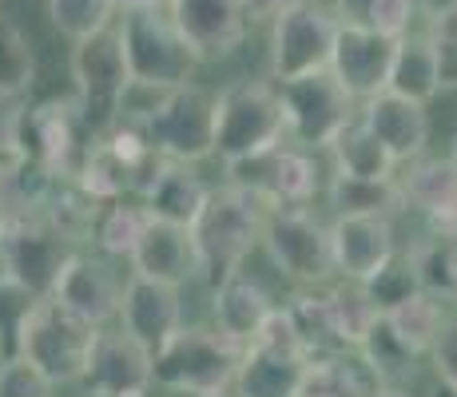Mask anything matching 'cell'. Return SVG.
Masks as SVG:
<instances>
[{
    "instance_id": "43",
    "label": "cell",
    "mask_w": 457,
    "mask_h": 397,
    "mask_svg": "<svg viewBox=\"0 0 457 397\" xmlns=\"http://www.w3.org/2000/svg\"><path fill=\"white\" fill-rule=\"evenodd\" d=\"M298 0H243V12L251 24H275L287 8H295Z\"/></svg>"
},
{
    "instance_id": "50",
    "label": "cell",
    "mask_w": 457,
    "mask_h": 397,
    "mask_svg": "<svg viewBox=\"0 0 457 397\" xmlns=\"http://www.w3.org/2000/svg\"><path fill=\"white\" fill-rule=\"evenodd\" d=\"M4 223H8V215H4V207H0V238H4Z\"/></svg>"
},
{
    "instance_id": "8",
    "label": "cell",
    "mask_w": 457,
    "mask_h": 397,
    "mask_svg": "<svg viewBox=\"0 0 457 397\" xmlns=\"http://www.w3.org/2000/svg\"><path fill=\"white\" fill-rule=\"evenodd\" d=\"M262 251L283 278L298 286H327L334 270L330 227L311 207H270L262 227Z\"/></svg>"
},
{
    "instance_id": "13",
    "label": "cell",
    "mask_w": 457,
    "mask_h": 397,
    "mask_svg": "<svg viewBox=\"0 0 457 397\" xmlns=\"http://www.w3.org/2000/svg\"><path fill=\"white\" fill-rule=\"evenodd\" d=\"M227 183H239L267 207H311L319 195V163L306 147L278 144L270 152L227 163Z\"/></svg>"
},
{
    "instance_id": "15",
    "label": "cell",
    "mask_w": 457,
    "mask_h": 397,
    "mask_svg": "<svg viewBox=\"0 0 457 397\" xmlns=\"http://www.w3.org/2000/svg\"><path fill=\"white\" fill-rule=\"evenodd\" d=\"M124 286H128V278H120L108 259L72 251V259L64 262L56 286H52V298H56L64 310H72L76 318H84L87 326L100 330V326L120 322Z\"/></svg>"
},
{
    "instance_id": "17",
    "label": "cell",
    "mask_w": 457,
    "mask_h": 397,
    "mask_svg": "<svg viewBox=\"0 0 457 397\" xmlns=\"http://www.w3.org/2000/svg\"><path fill=\"white\" fill-rule=\"evenodd\" d=\"M120 326L147 350H163L183 330V294L179 286L160 278L128 275L124 302H120Z\"/></svg>"
},
{
    "instance_id": "37",
    "label": "cell",
    "mask_w": 457,
    "mask_h": 397,
    "mask_svg": "<svg viewBox=\"0 0 457 397\" xmlns=\"http://www.w3.org/2000/svg\"><path fill=\"white\" fill-rule=\"evenodd\" d=\"M362 290L370 294V302L378 310H394L398 302L414 298L421 290V275H418V262H414V251H394V259L386 262L378 275H370L362 282Z\"/></svg>"
},
{
    "instance_id": "24",
    "label": "cell",
    "mask_w": 457,
    "mask_h": 397,
    "mask_svg": "<svg viewBox=\"0 0 457 397\" xmlns=\"http://www.w3.org/2000/svg\"><path fill=\"white\" fill-rule=\"evenodd\" d=\"M398 179H402L406 207L421 211L434 231L457 235V163L450 155H437V159L421 155Z\"/></svg>"
},
{
    "instance_id": "14",
    "label": "cell",
    "mask_w": 457,
    "mask_h": 397,
    "mask_svg": "<svg viewBox=\"0 0 457 397\" xmlns=\"http://www.w3.org/2000/svg\"><path fill=\"white\" fill-rule=\"evenodd\" d=\"M155 354L136 342L124 326H100L87 358V397H152Z\"/></svg>"
},
{
    "instance_id": "2",
    "label": "cell",
    "mask_w": 457,
    "mask_h": 397,
    "mask_svg": "<svg viewBox=\"0 0 457 397\" xmlns=\"http://www.w3.org/2000/svg\"><path fill=\"white\" fill-rule=\"evenodd\" d=\"M247 346L223 334L215 322L211 326H187L155 350V390L183 393V397H204L215 390H231L235 374L243 366Z\"/></svg>"
},
{
    "instance_id": "26",
    "label": "cell",
    "mask_w": 457,
    "mask_h": 397,
    "mask_svg": "<svg viewBox=\"0 0 457 397\" xmlns=\"http://www.w3.org/2000/svg\"><path fill=\"white\" fill-rule=\"evenodd\" d=\"M378 390L382 377L362 358V350H334L311 358L303 382V397H374Z\"/></svg>"
},
{
    "instance_id": "20",
    "label": "cell",
    "mask_w": 457,
    "mask_h": 397,
    "mask_svg": "<svg viewBox=\"0 0 457 397\" xmlns=\"http://www.w3.org/2000/svg\"><path fill=\"white\" fill-rule=\"evenodd\" d=\"M358 116L366 120V128L382 139L386 147L394 152L398 163H414V159L426 155L429 147V112L426 103L410 100V95L398 92H378L370 100L358 103Z\"/></svg>"
},
{
    "instance_id": "45",
    "label": "cell",
    "mask_w": 457,
    "mask_h": 397,
    "mask_svg": "<svg viewBox=\"0 0 457 397\" xmlns=\"http://www.w3.org/2000/svg\"><path fill=\"white\" fill-rule=\"evenodd\" d=\"M147 8H167V0H120V12H147Z\"/></svg>"
},
{
    "instance_id": "19",
    "label": "cell",
    "mask_w": 457,
    "mask_h": 397,
    "mask_svg": "<svg viewBox=\"0 0 457 397\" xmlns=\"http://www.w3.org/2000/svg\"><path fill=\"white\" fill-rule=\"evenodd\" d=\"M167 12L204 60L231 56L251 24L243 0H167Z\"/></svg>"
},
{
    "instance_id": "30",
    "label": "cell",
    "mask_w": 457,
    "mask_h": 397,
    "mask_svg": "<svg viewBox=\"0 0 457 397\" xmlns=\"http://www.w3.org/2000/svg\"><path fill=\"white\" fill-rule=\"evenodd\" d=\"M445 302L442 298H434L429 290H418L414 298H406V302H398L394 310L382 314V322L394 330V338L402 342V346L410 350L414 358H426L429 346H434V338L442 334L445 326Z\"/></svg>"
},
{
    "instance_id": "21",
    "label": "cell",
    "mask_w": 457,
    "mask_h": 397,
    "mask_svg": "<svg viewBox=\"0 0 457 397\" xmlns=\"http://www.w3.org/2000/svg\"><path fill=\"white\" fill-rule=\"evenodd\" d=\"M128 262H131V275L160 278V282H171V286H183L187 278H199V254H195L191 227L167 223V219H155V215Z\"/></svg>"
},
{
    "instance_id": "4",
    "label": "cell",
    "mask_w": 457,
    "mask_h": 397,
    "mask_svg": "<svg viewBox=\"0 0 457 397\" xmlns=\"http://www.w3.org/2000/svg\"><path fill=\"white\" fill-rule=\"evenodd\" d=\"M136 128H144L147 144L163 159H179V163L211 159L219 128V95L199 87L195 79L183 87H167V92H160L155 108L147 112V120H139Z\"/></svg>"
},
{
    "instance_id": "35",
    "label": "cell",
    "mask_w": 457,
    "mask_h": 397,
    "mask_svg": "<svg viewBox=\"0 0 457 397\" xmlns=\"http://www.w3.org/2000/svg\"><path fill=\"white\" fill-rule=\"evenodd\" d=\"M414 262L421 275V290L442 302H457V235L434 231L426 243L414 246Z\"/></svg>"
},
{
    "instance_id": "38",
    "label": "cell",
    "mask_w": 457,
    "mask_h": 397,
    "mask_svg": "<svg viewBox=\"0 0 457 397\" xmlns=\"http://www.w3.org/2000/svg\"><path fill=\"white\" fill-rule=\"evenodd\" d=\"M0 397H56V382L24 354L0 361Z\"/></svg>"
},
{
    "instance_id": "44",
    "label": "cell",
    "mask_w": 457,
    "mask_h": 397,
    "mask_svg": "<svg viewBox=\"0 0 457 397\" xmlns=\"http://www.w3.org/2000/svg\"><path fill=\"white\" fill-rule=\"evenodd\" d=\"M374 0H334V12H338L342 24H366L370 21Z\"/></svg>"
},
{
    "instance_id": "47",
    "label": "cell",
    "mask_w": 457,
    "mask_h": 397,
    "mask_svg": "<svg viewBox=\"0 0 457 397\" xmlns=\"http://www.w3.org/2000/svg\"><path fill=\"white\" fill-rule=\"evenodd\" d=\"M374 397H410V393L402 390V385H382V390H378Z\"/></svg>"
},
{
    "instance_id": "16",
    "label": "cell",
    "mask_w": 457,
    "mask_h": 397,
    "mask_svg": "<svg viewBox=\"0 0 457 397\" xmlns=\"http://www.w3.org/2000/svg\"><path fill=\"white\" fill-rule=\"evenodd\" d=\"M394 52H398V40L386 37V32L366 29V24H342L338 40H334L330 72L342 79V87H346L358 103H362V100H370V95L390 87Z\"/></svg>"
},
{
    "instance_id": "12",
    "label": "cell",
    "mask_w": 457,
    "mask_h": 397,
    "mask_svg": "<svg viewBox=\"0 0 457 397\" xmlns=\"http://www.w3.org/2000/svg\"><path fill=\"white\" fill-rule=\"evenodd\" d=\"M84 116L76 100H44L32 108H21L16 116V159H29V163L44 167L56 179L80 171L84 147L80 144Z\"/></svg>"
},
{
    "instance_id": "49",
    "label": "cell",
    "mask_w": 457,
    "mask_h": 397,
    "mask_svg": "<svg viewBox=\"0 0 457 397\" xmlns=\"http://www.w3.org/2000/svg\"><path fill=\"white\" fill-rule=\"evenodd\" d=\"M204 397H239L235 390H215V393H204Z\"/></svg>"
},
{
    "instance_id": "7",
    "label": "cell",
    "mask_w": 457,
    "mask_h": 397,
    "mask_svg": "<svg viewBox=\"0 0 457 397\" xmlns=\"http://www.w3.org/2000/svg\"><path fill=\"white\" fill-rule=\"evenodd\" d=\"M120 37H124L131 79H136V84H147V87H160V92L191 84V79H195V68L204 64L195 44L183 37L179 24H175L171 12H163V8L124 12Z\"/></svg>"
},
{
    "instance_id": "9",
    "label": "cell",
    "mask_w": 457,
    "mask_h": 397,
    "mask_svg": "<svg viewBox=\"0 0 457 397\" xmlns=\"http://www.w3.org/2000/svg\"><path fill=\"white\" fill-rule=\"evenodd\" d=\"M76 243L52 223L44 211H24L8 215L4 238H0V275L21 282L37 298L52 294L64 262L72 259Z\"/></svg>"
},
{
    "instance_id": "31",
    "label": "cell",
    "mask_w": 457,
    "mask_h": 397,
    "mask_svg": "<svg viewBox=\"0 0 457 397\" xmlns=\"http://www.w3.org/2000/svg\"><path fill=\"white\" fill-rule=\"evenodd\" d=\"M147 223H152V211L144 203H131V199H112L104 203L100 219H96V235L92 243L100 246L108 259H131V251L139 246Z\"/></svg>"
},
{
    "instance_id": "25",
    "label": "cell",
    "mask_w": 457,
    "mask_h": 397,
    "mask_svg": "<svg viewBox=\"0 0 457 397\" xmlns=\"http://www.w3.org/2000/svg\"><path fill=\"white\" fill-rule=\"evenodd\" d=\"M306 366H311V358L295 354V350L247 346L231 390L239 397H303Z\"/></svg>"
},
{
    "instance_id": "23",
    "label": "cell",
    "mask_w": 457,
    "mask_h": 397,
    "mask_svg": "<svg viewBox=\"0 0 457 397\" xmlns=\"http://www.w3.org/2000/svg\"><path fill=\"white\" fill-rule=\"evenodd\" d=\"M275 298L259 286L254 278L239 275L223 278L219 286H211V322L219 326L223 334H231L235 342L243 346H254L259 334L267 330V322L275 318Z\"/></svg>"
},
{
    "instance_id": "3",
    "label": "cell",
    "mask_w": 457,
    "mask_h": 397,
    "mask_svg": "<svg viewBox=\"0 0 457 397\" xmlns=\"http://www.w3.org/2000/svg\"><path fill=\"white\" fill-rule=\"evenodd\" d=\"M278 144H291V123L278 84L267 79H239L227 92H219V128H215V159L239 163L247 155L270 152Z\"/></svg>"
},
{
    "instance_id": "36",
    "label": "cell",
    "mask_w": 457,
    "mask_h": 397,
    "mask_svg": "<svg viewBox=\"0 0 457 397\" xmlns=\"http://www.w3.org/2000/svg\"><path fill=\"white\" fill-rule=\"evenodd\" d=\"M120 0H48V21L64 40L80 44L112 29Z\"/></svg>"
},
{
    "instance_id": "33",
    "label": "cell",
    "mask_w": 457,
    "mask_h": 397,
    "mask_svg": "<svg viewBox=\"0 0 457 397\" xmlns=\"http://www.w3.org/2000/svg\"><path fill=\"white\" fill-rule=\"evenodd\" d=\"M37 84V52L29 32L0 12V100H21Z\"/></svg>"
},
{
    "instance_id": "22",
    "label": "cell",
    "mask_w": 457,
    "mask_h": 397,
    "mask_svg": "<svg viewBox=\"0 0 457 397\" xmlns=\"http://www.w3.org/2000/svg\"><path fill=\"white\" fill-rule=\"evenodd\" d=\"M139 203L152 211L155 219H167V223L191 227L199 215H204L211 187L191 171V163H179V159H160V163L147 171L144 187H139Z\"/></svg>"
},
{
    "instance_id": "40",
    "label": "cell",
    "mask_w": 457,
    "mask_h": 397,
    "mask_svg": "<svg viewBox=\"0 0 457 397\" xmlns=\"http://www.w3.org/2000/svg\"><path fill=\"white\" fill-rule=\"evenodd\" d=\"M426 37L442 56V87H457V0L429 16Z\"/></svg>"
},
{
    "instance_id": "46",
    "label": "cell",
    "mask_w": 457,
    "mask_h": 397,
    "mask_svg": "<svg viewBox=\"0 0 457 397\" xmlns=\"http://www.w3.org/2000/svg\"><path fill=\"white\" fill-rule=\"evenodd\" d=\"M445 4H453V0H418V8H426V16H434L437 8H445Z\"/></svg>"
},
{
    "instance_id": "18",
    "label": "cell",
    "mask_w": 457,
    "mask_h": 397,
    "mask_svg": "<svg viewBox=\"0 0 457 397\" xmlns=\"http://www.w3.org/2000/svg\"><path fill=\"white\" fill-rule=\"evenodd\" d=\"M334 270L346 282H366L386 267L398 251L394 219L386 215H334L330 223Z\"/></svg>"
},
{
    "instance_id": "5",
    "label": "cell",
    "mask_w": 457,
    "mask_h": 397,
    "mask_svg": "<svg viewBox=\"0 0 457 397\" xmlns=\"http://www.w3.org/2000/svg\"><path fill=\"white\" fill-rule=\"evenodd\" d=\"M72 79H76V103H80L87 136H108L120 120L124 95L136 84L120 29H108L100 37L72 44Z\"/></svg>"
},
{
    "instance_id": "51",
    "label": "cell",
    "mask_w": 457,
    "mask_h": 397,
    "mask_svg": "<svg viewBox=\"0 0 457 397\" xmlns=\"http://www.w3.org/2000/svg\"><path fill=\"white\" fill-rule=\"evenodd\" d=\"M450 159H453V163H457V136H453V144H450Z\"/></svg>"
},
{
    "instance_id": "27",
    "label": "cell",
    "mask_w": 457,
    "mask_h": 397,
    "mask_svg": "<svg viewBox=\"0 0 457 397\" xmlns=\"http://www.w3.org/2000/svg\"><path fill=\"white\" fill-rule=\"evenodd\" d=\"M334 159L338 175H354V179H398V159L394 152L366 128L362 116H354L346 128L334 136V144L327 147Z\"/></svg>"
},
{
    "instance_id": "11",
    "label": "cell",
    "mask_w": 457,
    "mask_h": 397,
    "mask_svg": "<svg viewBox=\"0 0 457 397\" xmlns=\"http://www.w3.org/2000/svg\"><path fill=\"white\" fill-rule=\"evenodd\" d=\"M338 29H342L338 12H330L319 0H298L295 8H287V12L270 24V52H267L270 79L283 84V79L330 68Z\"/></svg>"
},
{
    "instance_id": "48",
    "label": "cell",
    "mask_w": 457,
    "mask_h": 397,
    "mask_svg": "<svg viewBox=\"0 0 457 397\" xmlns=\"http://www.w3.org/2000/svg\"><path fill=\"white\" fill-rule=\"evenodd\" d=\"M434 397H457V390H453V385H442V382H437V390H434Z\"/></svg>"
},
{
    "instance_id": "39",
    "label": "cell",
    "mask_w": 457,
    "mask_h": 397,
    "mask_svg": "<svg viewBox=\"0 0 457 397\" xmlns=\"http://www.w3.org/2000/svg\"><path fill=\"white\" fill-rule=\"evenodd\" d=\"M37 302L32 290H24L21 282L0 275V361L16 354V338H21V322L29 314V306Z\"/></svg>"
},
{
    "instance_id": "42",
    "label": "cell",
    "mask_w": 457,
    "mask_h": 397,
    "mask_svg": "<svg viewBox=\"0 0 457 397\" xmlns=\"http://www.w3.org/2000/svg\"><path fill=\"white\" fill-rule=\"evenodd\" d=\"M429 361H434L437 382L457 390V314L445 318L442 334H437L434 346H429Z\"/></svg>"
},
{
    "instance_id": "6",
    "label": "cell",
    "mask_w": 457,
    "mask_h": 397,
    "mask_svg": "<svg viewBox=\"0 0 457 397\" xmlns=\"http://www.w3.org/2000/svg\"><path fill=\"white\" fill-rule=\"evenodd\" d=\"M92 342H96V326H87L84 318L64 310L52 294H44L24 314L16 354L37 361L56 385H72V382H84Z\"/></svg>"
},
{
    "instance_id": "34",
    "label": "cell",
    "mask_w": 457,
    "mask_h": 397,
    "mask_svg": "<svg viewBox=\"0 0 457 397\" xmlns=\"http://www.w3.org/2000/svg\"><path fill=\"white\" fill-rule=\"evenodd\" d=\"M330 314H334V330H338L342 346L346 350H358L366 338H370V330L378 326V318L382 310L370 302V294L362 290V282H346L342 278V286H330Z\"/></svg>"
},
{
    "instance_id": "29",
    "label": "cell",
    "mask_w": 457,
    "mask_h": 397,
    "mask_svg": "<svg viewBox=\"0 0 457 397\" xmlns=\"http://www.w3.org/2000/svg\"><path fill=\"white\" fill-rule=\"evenodd\" d=\"M327 199L334 215H386L394 219L406 211V195H402V179H354V175H330Z\"/></svg>"
},
{
    "instance_id": "10",
    "label": "cell",
    "mask_w": 457,
    "mask_h": 397,
    "mask_svg": "<svg viewBox=\"0 0 457 397\" xmlns=\"http://www.w3.org/2000/svg\"><path fill=\"white\" fill-rule=\"evenodd\" d=\"M278 95H283L287 123H291V144L306 152H327L334 136L358 116V100L342 87V79L330 68L283 79Z\"/></svg>"
},
{
    "instance_id": "1",
    "label": "cell",
    "mask_w": 457,
    "mask_h": 397,
    "mask_svg": "<svg viewBox=\"0 0 457 397\" xmlns=\"http://www.w3.org/2000/svg\"><path fill=\"white\" fill-rule=\"evenodd\" d=\"M267 203L251 195L239 183L211 187L204 215L191 223L199 254V278L207 286H219L223 278L239 275L243 262L254 246H262V227H267Z\"/></svg>"
},
{
    "instance_id": "32",
    "label": "cell",
    "mask_w": 457,
    "mask_h": 397,
    "mask_svg": "<svg viewBox=\"0 0 457 397\" xmlns=\"http://www.w3.org/2000/svg\"><path fill=\"white\" fill-rule=\"evenodd\" d=\"M287 314H291L298 338L306 342V350H311V358L319 354H334V350H346L338 338V330H334V314H330V294L322 286H303L291 302L283 306Z\"/></svg>"
},
{
    "instance_id": "41",
    "label": "cell",
    "mask_w": 457,
    "mask_h": 397,
    "mask_svg": "<svg viewBox=\"0 0 457 397\" xmlns=\"http://www.w3.org/2000/svg\"><path fill=\"white\" fill-rule=\"evenodd\" d=\"M418 12H421L418 0H374L366 29H378V32H386V37L402 40L410 32V24H414Z\"/></svg>"
},
{
    "instance_id": "28",
    "label": "cell",
    "mask_w": 457,
    "mask_h": 397,
    "mask_svg": "<svg viewBox=\"0 0 457 397\" xmlns=\"http://www.w3.org/2000/svg\"><path fill=\"white\" fill-rule=\"evenodd\" d=\"M390 92L410 95L418 103H429L442 87V56H437L434 40L426 32H406L398 40L394 52V68H390Z\"/></svg>"
}]
</instances>
